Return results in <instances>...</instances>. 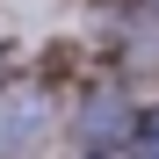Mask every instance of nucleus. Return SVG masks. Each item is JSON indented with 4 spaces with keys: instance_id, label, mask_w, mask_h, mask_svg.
<instances>
[{
    "instance_id": "nucleus-2",
    "label": "nucleus",
    "mask_w": 159,
    "mask_h": 159,
    "mask_svg": "<svg viewBox=\"0 0 159 159\" xmlns=\"http://www.w3.org/2000/svg\"><path fill=\"white\" fill-rule=\"evenodd\" d=\"M65 130H72V145H80V152H130L138 109H130V94L94 87V94H80L72 109H65Z\"/></svg>"
},
{
    "instance_id": "nucleus-4",
    "label": "nucleus",
    "mask_w": 159,
    "mask_h": 159,
    "mask_svg": "<svg viewBox=\"0 0 159 159\" xmlns=\"http://www.w3.org/2000/svg\"><path fill=\"white\" fill-rule=\"evenodd\" d=\"M80 159H130V152H80Z\"/></svg>"
},
{
    "instance_id": "nucleus-1",
    "label": "nucleus",
    "mask_w": 159,
    "mask_h": 159,
    "mask_svg": "<svg viewBox=\"0 0 159 159\" xmlns=\"http://www.w3.org/2000/svg\"><path fill=\"white\" fill-rule=\"evenodd\" d=\"M58 123H65V109L43 80H7L0 87V159H36L58 138Z\"/></svg>"
},
{
    "instance_id": "nucleus-3",
    "label": "nucleus",
    "mask_w": 159,
    "mask_h": 159,
    "mask_svg": "<svg viewBox=\"0 0 159 159\" xmlns=\"http://www.w3.org/2000/svg\"><path fill=\"white\" fill-rule=\"evenodd\" d=\"M130 159H159V101L138 109V130H130Z\"/></svg>"
}]
</instances>
